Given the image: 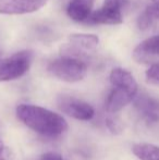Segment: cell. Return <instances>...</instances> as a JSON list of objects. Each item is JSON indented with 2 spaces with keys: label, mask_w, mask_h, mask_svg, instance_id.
<instances>
[{
  "label": "cell",
  "mask_w": 159,
  "mask_h": 160,
  "mask_svg": "<svg viewBox=\"0 0 159 160\" xmlns=\"http://www.w3.org/2000/svg\"><path fill=\"white\" fill-rule=\"evenodd\" d=\"M51 75L63 82H80L87 74V64L84 60L70 56H61V58L51 61L48 65Z\"/></svg>",
  "instance_id": "3957f363"
},
{
  "label": "cell",
  "mask_w": 159,
  "mask_h": 160,
  "mask_svg": "<svg viewBox=\"0 0 159 160\" xmlns=\"http://www.w3.org/2000/svg\"><path fill=\"white\" fill-rule=\"evenodd\" d=\"M48 0H0V14H27L42 9Z\"/></svg>",
  "instance_id": "9c48e42d"
},
{
  "label": "cell",
  "mask_w": 159,
  "mask_h": 160,
  "mask_svg": "<svg viewBox=\"0 0 159 160\" xmlns=\"http://www.w3.org/2000/svg\"><path fill=\"white\" fill-rule=\"evenodd\" d=\"M146 81L151 84L159 85V63L153 64L146 71Z\"/></svg>",
  "instance_id": "9a60e30c"
},
{
  "label": "cell",
  "mask_w": 159,
  "mask_h": 160,
  "mask_svg": "<svg viewBox=\"0 0 159 160\" xmlns=\"http://www.w3.org/2000/svg\"><path fill=\"white\" fill-rule=\"evenodd\" d=\"M58 106L67 116L75 120L88 121L95 116V110L89 103L71 96H60L58 99Z\"/></svg>",
  "instance_id": "8992f818"
},
{
  "label": "cell",
  "mask_w": 159,
  "mask_h": 160,
  "mask_svg": "<svg viewBox=\"0 0 159 160\" xmlns=\"http://www.w3.org/2000/svg\"><path fill=\"white\" fill-rule=\"evenodd\" d=\"M109 80L112 85L106 99L105 107L110 113H116L129 105L137 94V83L129 71L122 68H116L110 72Z\"/></svg>",
  "instance_id": "7a4b0ae2"
},
{
  "label": "cell",
  "mask_w": 159,
  "mask_h": 160,
  "mask_svg": "<svg viewBox=\"0 0 159 160\" xmlns=\"http://www.w3.org/2000/svg\"><path fill=\"white\" fill-rule=\"evenodd\" d=\"M129 4V0H105L98 10L92 12L86 23L117 25L123 22V11Z\"/></svg>",
  "instance_id": "5b68a950"
},
{
  "label": "cell",
  "mask_w": 159,
  "mask_h": 160,
  "mask_svg": "<svg viewBox=\"0 0 159 160\" xmlns=\"http://www.w3.org/2000/svg\"><path fill=\"white\" fill-rule=\"evenodd\" d=\"M39 160H63V158L58 152H46L40 157Z\"/></svg>",
  "instance_id": "e0dca14e"
},
{
  "label": "cell",
  "mask_w": 159,
  "mask_h": 160,
  "mask_svg": "<svg viewBox=\"0 0 159 160\" xmlns=\"http://www.w3.org/2000/svg\"><path fill=\"white\" fill-rule=\"evenodd\" d=\"M106 125L113 135H119L123 131V124L118 118H107Z\"/></svg>",
  "instance_id": "5bb4252c"
},
{
  "label": "cell",
  "mask_w": 159,
  "mask_h": 160,
  "mask_svg": "<svg viewBox=\"0 0 159 160\" xmlns=\"http://www.w3.org/2000/svg\"><path fill=\"white\" fill-rule=\"evenodd\" d=\"M137 28L144 34L159 35V7L148 6L138 17Z\"/></svg>",
  "instance_id": "30bf717a"
},
{
  "label": "cell",
  "mask_w": 159,
  "mask_h": 160,
  "mask_svg": "<svg viewBox=\"0 0 159 160\" xmlns=\"http://www.w3.org/2000/svg\"><path fill=\"white\" fill-rule=\"evenodd\" d=\"M133 105L137 113L148 123L159 122V99L147 94H136Z\"/></svg>",
  "instance_id": "ba28073f"
},
{
  "label": "cell",
  "mask_w": 159,
  "mask_h": 160,
  "mask_svg": "<svg viewBox=\"0 0 159 160\" xmlns=\"http://www.w3.org/2000/svg\"><path fill=\"white\" fill-rule=\"evenodd\" d=\"M133 59L140 64L159 63V35H154L138 44L133 51Z\"/></svg>",
  "instance_id": "52a82bcc"
},
{
  "label": "cell",
  "mask_w": 159,
  "mask_h": 160,
  "mask_svg": "<svg viewBox=\"0 0 159 160\" xmlns=\"http://www.w3.org/2000/svg\"><path fill=\"white\" fill-rule=\"evenodd\" d=\"M69 42L81 50H94L99 44V38L93 34H72Z\"/></svg>",
  "instance_id": "7c38bea8"
},
{
  "label": "cell",
  "mask_w": 159,
  "mask_h": 160,
  "mask_svg": "<svg viewBox=\"0 0 159 160\" xmlns=\"http://www.w3.org/2000/svg\"><path fill=\"white\" fill-rule=\"evenodd\" d=\"M152 1H153L154 4H156V6L159 7V0H152Z\"/></svg>",
  "instance_id": "ac0fdd59"
},
{
  "label": "cell",
  "mask_w": 159,
  "mask_h": 160,
  "mask_svg": "<svg viewBox=\"0 0 159 160\" xmlns=\"http://www.w3.org/2000/svg\"><path fill=\"white\" fill-rule=\"evenodd\" d=\"M132 152L140 160H159V146L154 144H135Z\"/></svg>",
  "instance_id": "4fadbf2b"
},
{
  "label": "cell",
  "mask_w": 159,
  "mask_h": 160,
  "mask_svg": "<svg viewBox=\"0 0 159 160\" xmlns=\"http://www.w3.org/2000/svg\"><path fill=\"white\" fill-rule=\"evenodd\" d=\"M0 131H1V123H0Z\"/></svg>",
  "instance_id": "d6986e66"
},
{
  "label": "cell",
  "mask_w": 159,
  "mask_h": 160,
  "mask_svg": "<svg viewBox=\"0 0 159 160\" xmlns=\"http://www.w3.org/2000/svg\"><path fill=\"white\" fill-rule=\"evenodd\" d=\"M94 0H70L67 7L69 18L75 22H86L92 14Z\"/></svg>",
  "instance_id": "8fae6325"
},
{
  "label": "cell",
  "mask_w": 159,
  "mask_h": 160,
  "mask_svg": "<svg viewBox=\"0 0 159 160\" xmlns=\"http://www.w3.org/2000/svg\"><path fill=\"white\" fill-rule=\"evenodd\" d=\"M34 59L31 50H22L10 57L0 59V82L20 78L30 70Z\"/></svg>",
  "instance_id": "277c9868"
},
{
  "label": "cell",
  "mask_w": 159,
  "mask_h": 160,
  "mask_svg": "<svg viewBox=\"0 0 159 160\" xmlns=\"http://www.w3.org/2000/svg\"><path fill=\"white\" fill-rule=\"evenodd\" d=\"M17 117L32 131L46 137L60 136L69 127L62 116L40 106L21 103L17 108Z\"/></svg>",
  "instance_id": "6da1fadb"
},
{
  "label": "cell",
  "mask_w": 159,
  "mask_h": 160,
  "mask_svg": "<svg viewBox=\"0 0 159 160\" xmlns=\"http://www.w3.org/2000/svg\"><path fill=\"white\" fill-rule=\"evenodd\" d=\"M10 150L4 146L3 141L0 138V160H10Z\"/></svg>",
  "instance_id": "2e32d148"
}]
</instances>
